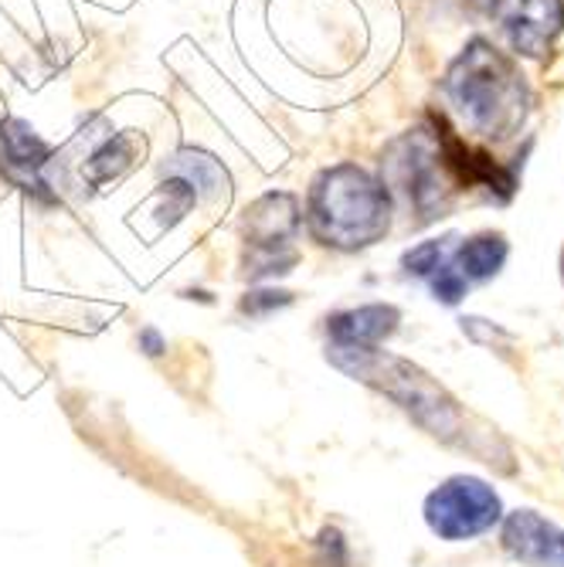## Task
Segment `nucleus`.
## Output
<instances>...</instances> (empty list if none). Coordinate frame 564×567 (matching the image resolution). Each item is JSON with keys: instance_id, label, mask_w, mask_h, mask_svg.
Instances as JSON below:
<instances>
[{"instance_id": "obj_1", "label": "nucleus", "mask_w": 564, "mask_h": 567, "mask_svg": "<svg viewBox=\"0 0 564 567\" xmlns=\"http://www.w3.org/2000/svg\"><path fill=\"white\" fill-rule=\"evenodd\" d=\"M330 357L353 381H365L381 394H388L394 404H401L412 415V422H419L429 435L459 449H470L473 455H480L490 466H500L503 473H514L510 449L496 439V432L493 429L473 432L470 415L459 408V401L422 368L408 364L401 357H391L378 347H334Z\"/></svg>"}, {"instance_id": "obj_2", "label": "nucleus", "mask_w": 564, "mask_h": 567, "mask_svg": "<svg viewBox=\"0 0 564 567\" xmlns=\"http://www.w3.org/2000/svg\"><path fill=\"white\" fill-rule=\"evenodd\" d=\"M442 92L459 126L490 143L514 140L534 102L521 65L486 38H473L459 51L442 79Z\"/></svg>"}, {"instance_id": "obj_3", "label": "nucleus", "mask_w": 564, "mask_h": 567, "mask_svg": "<svg viewBox=\"0 0 564 567\" xmlns=\"http://www.w3.org/2000/svg\"><path fill=\"white\" fill-rule=\"evenodd\" d=\"M306 225L327 248H368L391 228V197L371 171L337 164L314 177L306 197Z\"/></svg>"}, {"instance_id": "obj_4", "label": "nucleus", "mask_w": 564, "mask_h": 567, "mask_svg": "<svg viewBox=\"0 0 564 567\" xmlns=\"http://www.w3.org/2000/svg\"><path fill=\"white\" fill-rule=\"evenodd\" d=\"M381 184L398 197L419 225L439 221L455 204V181L445 171L435 130H412L381 153Z\"/></svg>"}, {"instance_id": "obj_5", "label": "nucleus", "mask_w": 564, "mask_h": 567, "mask_svg": "<svg viewBox=\"0 0 564 567\" xmlns=\"http://www.w3.org/2000/svg\"><path fill=\"white\" fill-rule=\"evenodd\" d=\"M302 215L293 194H266L245 215V276L273 279L293 272L299 251L293 238L299 235Z\"/></svg>"}, {"instance_id": "obj_6", "label": "nucleus", "mask_w": 564, "mask_h": 567, "mask_svg": "<svg viewBox=\"0 0 564 567\" xmlns=\"http://www.w3.org/2000/svg\"><path fill=\"white\" fill-rule=\"evenodd\" d=\"M503 517L496 489L476 476H452L425 496V524L442 540H473Z\"/></svg>"}, {"instance_id": "obj_7", "label": "nucleus", "mask_w": 564, "mask_h": 567, "mask_svg": "<svg viewBox=\"0 0 564 567\" xmlns=\"http://www.w3.org/2000/svg\"><path fill=\"white\" fill-rule=\"evenodd\" d=\"M55 150L24 120H0V174L38 200H59L55 190Z\"/></svg>"}, {"instance_id": "obj_8", "label": "nucleus", "mask_w": 564, "mask_h": 567, "mask_svg": "<svg viewBox=\"0 0 564 567\" xmlns=\"http://www.w3.org/2000/svg\"><path fill=\"white\" fill-rule=\"evenodd\" d=\"M510 51L544 62L564 31V0H496L490 8Z\"/></svg>"}, {"instance_id": "obj_9", "label": "nucleus", "mask_w": 564, "mask_h": 567, "mask_svg": "<svg viewBox=\"0 0 564 567\" xmlns=\"http://www.w3.org/2000/svg\"><path fill=\"white\" fill-rule=\"evenodd\" d=\"M500 547L527 567H564V530L537 509H514L503 517Z\"/></svg>"}, {"instance_id": "obj_10", "label": "nucleus", "mask_w": 564, "mask_h": 567, "mask_svg": "<svg viewBox=\"0 0 564 567\" xmlns=\"http://www.w3.org/2000/svg\"><path fill=\"white\" fill-rule=\"evenodd\" d=\"M401 323V309L391 302H371L361 309H343L327 320L334 347H378Z\"/></svg>"}, {"instance_id": "obj_11", "label": "nucleus", "mask_w": 564, "mask_h": 567, "mask_svg": "<svg viewBox=\"0 0 564 567\" xmlns=\"http://www.w3.org/2000/svg\"><path fill=\"white\" fill-rule=\"evenodd\" d=\"M146 153V140L136 133V130H123V133H113L106 143L99 150H92V157L82 164V177L92 184V187H102L110 181H120L123 174H130Z\"/></svg>"}, {"instance_id": "obj_12", "label": "nucleus", "mask_w": 564, "mask_h": 567, "mask_svg": "<svg viewBox=\"0 0 564 567\" xmlns=\"http://www.w3.org/2000/svg\"><path fill=\"white\" fill-rule=\"evenodd\" d=\"M167 177H181L191 184V190L201 197H218L228 194V171L204 150H177L174 157L164 164Z\"/></svg>"}, {"instance_id": "obj_13", "label": "nucleus", "mask_w": 564, "mask_h": 567, "mask_svg": "<svg viewBox=\"0 0 564 567\" xmlns=\"http://www.w3.org/2000/svg\"><path fill=\"white\" fill-rule=\"evenodd\" d=\"M506 255H510L506 238L500 231H483V235H473L459 245L452 266L463 272L466 282H486V279L500 276V269L506 266Z\"/></svg>"}, {"instance_id": "obj_14", "label": "nucleus", "mask_w": 564, "mask_h": 567, "mask_svg": "<svg viewBox=\"0 0 564 567\" xmlns=\"http://www.w3.org/2000/svg\"><path fill=\"white\" fill-rule=\"evenodd\" d=\"M449 241L452 238H432V241H422L416 248H408L404 259H401L404 272L419 276V279H429L435 269H442L449 262Z\"/></svg>"}, {"instance_id": "obj_15", "label": "nucleus", "mask_w": 564, "mask_h": 567, "mask_svg": "<svg viewBox=\"0 0 564 567\" xmlns=\"http://www.w3.org/2000/svg\"><path fill=\"white\" fill-rule=\"evenodd\" d=\"M429 279H432V292H435V299H439V302H445V306L463 302V296H466V289H470V282L463 279V272H459L452 262H445L442 269H435Z\"/></svg>"}, {"instance_id": "obj_16", "label": "nucleus", "mask_w": 564, "mask_h": 567, "mask_svg": "<svg viewBox=\"0 0 564 567\" xmlns=\"http://www.w3.org/2000/svg\"><path fill=\"white\" fill-rule=\"evenodd\" d=\"M293 302V292H283V289H259V292H248L242 299V313L248 317H266L273 309H283Z\"/></svg>"}, {"instance_id": "obj_17", "label": "nucleus", "mask_w": 564, "mask_h": 567, "mask_svg": "<svg viewBox=\"0 0 564 567\" xmlns=\"http://www.w3.org/2000/svg\"><path fill=\"white\" fill-rule=\"evenodd\" d=\"M140 343L146 347V353H150V357H157V353H164V340H161V333H153V330H143Z\"/></svg>"}, {"instance_id": "obj_18", "label": "nucleus", "mask_w": 564, "mask_h": 567, "mask_svg": "<svg viewBox=\"0 0 564 567\" xmlns=\"http://www.w3.org/2000/svg\"><path fill=\"white\" fill-rule=\"evenodd\" d=\"M476 4H483V8H493V4H496V0H476Z\"/></svg>"}, {"instance_id": "obj_19", "label": "nucleus", "mask_w": 564, "mask_h": 567, "mask_svg": "<svg viewBox=\"0 0 564 567\" xmlns=\"http://www.w3.org/2000/svg\"><path fill=\"white\" fill-rule=\"evenodd\" d=\"M561 279H564V255H561Z\"/></svg>"}]
</instances>
